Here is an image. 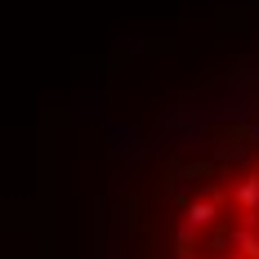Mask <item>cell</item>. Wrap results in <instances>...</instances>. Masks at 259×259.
<instances>
[{
    "mask_svg": "<svg viewBox=\"0 0 259 259\" xmlns=\"http://www.w3.org/2000/svg\"><path fill=\"white\" fill-rule=\"evenodd\" d=\"M233 241H237V250H241L246 259H259V237H255V233H241V228H237Z\"/></svg>",
    "mask_w": 259,
    "mask_h": 259,
    "instance_id": "3957f363",
    "label": "cell"
},
{
    "mask_svg": "<svg viewBox=\"0 0 259 259\" xmlns=\"http://www.w3.org/2000/svg\"><path fill=\"white\" fill-rule=\"evenodd\" d=\"M237 206L246 210V214H259V175H250V179H241L237 183Z\"/></svg>",
    "mask_w": 259,
    "mask_h": 259,
    "instance_id": "6da1fadb",
    "label": "cell"
},
{
    "mask_svg": "<svg viewBox=\"0 0 259 259\" xmlns=\"http://www.w3.org/2000/svg\"><path fill=\"white\" fill-rule=\"evenodd\" d=\"M233 259H246V255H233Z\"/></svg>",
    "mask_w": 259,
    "mask_h": 259,
    "instance_id": "277c9868",
    "label": "cell"
},
{
    "mask_svg": "<svg viewBox=\"0 0 259 259\" xmlns=\"http://www.w3.org/2000/svg\"><path fill=\"white\" fill-rule=\"evenodd\" d=\"M214 219H219V206H214V201H192V206H188V224H192V228H206Z\"/></svg>",
    "mask_w": 259,
    "mask_h": 259,
    "instance_id": "7a4b0ae2",
    "label": "cell"
}]
</instances>
